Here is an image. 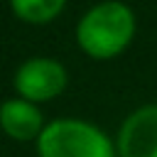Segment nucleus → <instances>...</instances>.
Segmentation results:
<instances>
[{"mask_svg": "<svg viewBox=\"0 0 157 157\" xmlns=\"http://www.w3.org/2000/svg\"><path fill=\"white\" fill-rule=\"evenodd\" d=\"M118 157H157V103L135 108L118 130Z\"/></svg>", "mask_w": 157, "mask_h": 157, "instance_id": "obj_4", "label": "nucleus"}, {"mask_svg": "<svg viewBox=\"0 0 157 157\" xmlns=\"http://www.w3.org/2000/svg\"><path fill=\"white\" fill-rule=\"evenodd\" d=\"M66 0H10V10L15 17L29 25H47L61 15Z\"/></svg>", "mask_w": 157, "mask_h": 157, "instance_id": "obj_6", "label": "nucleus"}, {"mask_svg": "<svg viewBox=\"0 0 157 157\" xmlns=\"http://www.w3.org/2000/svg\"><path fill=\"white\" fill-rule=\"evenodd\" d=\"M0 128L12 140H37L44 130V115L32 101H25L20 96L7 98L0 103Z\"/></svg>", "mask_w": 157, "mask_h": 157, "instance_id": "obj_5", "label": "nucleus"}, {"mask_svg": "<svg viewBox=\"0 0 157 157\" xmlns=\"http://www.w3.org/2000/svg\"><path fill=\"white\" fill-rule=\"evenodd\" d=\"M137 29L135 12L120 0H103L83 12L76 25L78 49L98 61L123 54Z\"/></svg>", "mask_w": 157, "mask_h": 157, "instance_id": "obj_1", "label": "nucleus"}, {"mask_svg": "<svg viewBox=\"0 0 157 157\" xmlns=\"http://www.w3.org/2000/svg\"><path fill=\"white\" fill-rule=\"evenodd\" d=\"M39 157H118L115 142L93 123L56 118L37 137Z\"/></svg>", "mask_w": 157, "mask_h": 157, "instance_id": "obj_2", "label": "nucleus"}, {"mask_svg": "<svg viewBox=\"0 0 157 157\" xmlns=\"http://www.w3.org/2000/svg\"><path fill=\"white\" fill-rule=\"evenodd\" d=\"M66 83H69V74L64 64L49 56H32L22 61L12 76V88L17 91V96L32 103L54 101L56 96L64 93Z\"/></svg>", "mask_w": 157, "mask_h": 157, "instance_id": "obj_3", "label": "nucleus"}]
</instances>
